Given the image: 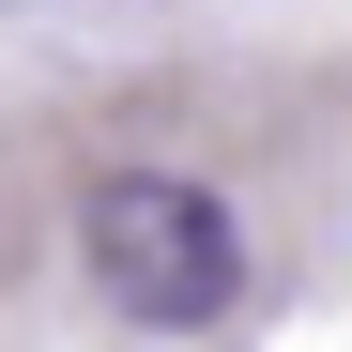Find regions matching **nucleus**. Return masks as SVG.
I'll list each match as a JSON object with an SVG mask.
<instances>
[{
	"label": "nucleus",
	"mask_w": 352,
	"mask_h": 352,
	"mask_svg": "<svg viewBox=\"0 0 352 352\" xmlns=\"http://www.w3.org/2000/svg\"><path fill=\"white\" fill-rule=\"evenodd\" d=\"M77 245H92V291L153 337H199L230 291H245V230H230L214 184H184V168H107V184L77 199Z\"/></svg>",
	"instance_id": "f257e3e1"
}]
</instances>
